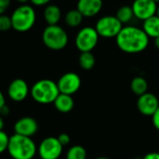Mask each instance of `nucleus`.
I'll use <instances>...</instances> for the list:
<instances>
[{
	"label": "nucleus",
	"instance_id": "1",
	"mask_svg": "<svg viewBox=\"0 0 159 159\" xmlns=\"http://www.w3.org/2000/svg\"><path fill=\"white\" fill-rule=\"evenodd\" d=\"M150 38L142 28L134 25L124 26L115 38L117 47L125 53H139L149 45Z\"/></svg>",
	"mask_w": 159,
	"mask_h": 159
},
{
	"label": "nucleus",
	"instance_id": "2",
	"mask_svg": "<svg viewBox=\"0 0 159 159\" xmlns=\"http://www.w3.org/2000/svg\"><path fill=\"white\" fill-rule=\"evenodd\" d=\"M8 152L12 159H33L38 147L32 138L14 134L10 138Z\"/></svg>",
	"mask_w": 159,
	"mask_h": 159
},
{
	"label": "nucleus",
	"instance_id": "3",
	"mask_svg": "<svg viewBox=\"0 0 159 159\" xmlns=\"http://www.w3.org/2000/svg\"><path fill=\"white\" fill-rule=\"evenodd\" d=\"M60 92L57 83L49 79H43L33 84L30 89L32 98L39 104H51L55 101Z\"/></svg>",
	"mask_w": 159,
	"mask_h": 159
},
{
	"label": "nucleus",
	"instance_id": "4",
	"mask_svg": "<svg viewBox=\"0 0 159 159\" xmlns=\"http://www.w3.org/2000/svg\"><path fill=\"white\" fill-rule=\"evenodd\" d=\"M12 28L17 32H27L34 26L37 19L36 11L29 5H22L18 7L11 14Z\"/></svg>",
	"mask_w": 159,
	"mask_h": 159
},
{
	"label": "nucleus",
	"instance_id": "5",
	"mask_svg": "<svg viewBox=\"0 0 159 159\" xmlns=\"http://www.w3.org/2000/svg\"><path fill=\"white\" fill-rule=\"evenodd\" d=\"M44 45L52 51H61L68 43V35L60 25H47L42 32Z\"/></svg>",
	"mask_w": 159,
	"mask_h": 159
},
{
	"label": "nucleus",
	"instance_id": "6",
	"mask_svg": "<svg viewBox=\"0 0 159 159\" xmlns=\"http://www.w3.org/2000/svg\"><path fill=\"white\" fill-rule=\"evenodd\" d=\"M99 35L95 27L84 26L80 29L75 38V45L81 52H92L98 45Z\"/></svg>",
	"mask_w": 159,
	"mask_h": 159
},
{
	"label": "nucleus",
	"instance_id": "7",
	"mask_svg": "<svg viewBox=\"0 0 159 159\" xmlns=\"http://www.w3.org/2000/svg\"><path fill=\"white\" fill-rule=\"evenodd\" d=\"M123 27V24L116 18V16L112 15H106L99 18L95 26L99 37L105 39L116 38Z\"/></svg>",
	"mask_w": 159,
	"mask_h": 159
},
{
	"label": "nucleus",
	"instance_id": "8",
	"mask_svg": "<svg viewBox=\"0 0 159 159\" xmlns=\"http://www.w3.org/2000/svg\"><path fill=\"white\" fill-rule=\"evenodd\" d=\"M63 145L55 137H47L41 140L38 147L40 159H58L63 152Z\"/></svg>",
	"mask_w": 159,
	"mask_h": 159
},
{
	"label": "nucleus",
	"instance_id": "9",
	"mask_svg": "<svg viewBox=\"0 0 159 159\" xmlns=\"http://www.w3.org/2000/svg\"><path fill=\"white\" fill-rule=\"evenodd\" d=\"M82 85V80L77 73L75 72H66L62 75L58 82L57 86L60 94L72 96L77 93Z\"/></svg>",
	"mask_w": 159,
	"mask_h": 159
},
{
	"label": "nucleus",
	"instance_id": "10",
	"mask_svg": "<svg viewBox=\"0 0 159 159\" xmlns=\"http://www.w3.org/2000/svg\"><path fill=\"white\" fill-rule=\"evenodd\" d=\"M157 4L152 0H134L132 10L134 16L141 21H145L154 15L157 11Z\"/></svg>",
	"mask_w": 159,
	"mask_h": 159
},
{
	"label": "nucleus",
	"instance_id": "11",
	"mask_svg": "<svg viewBox=\"0 0 159 159\" xmlns=\"http://www.w3.org/2000/svg\"><path fill=\"white\" fill-rule=\"evenodd\" d=\"M137 108L142 115L152 117L159 108V100L155 95L147 92L146 94L139 97L137 100Z\"/></svg>",
	"mask_w": 159,
	"mask_h": 159
},
{
	"label": "nucleus",
	"instance_id": "12",
	"mask_svg": "<svg viewBox=\"0 0 159 159\" xmlns=\"http://www.w3.org/2000/svg\"><path fill=\"white\" fill-rule=\"evenodd\" d=\"M30 94V89L27 83L23 79H16L12 81L8 87L9 98L15 102L24 101Z\"/></svg>",
	"mask_w": 159,
	"mask_h": 159
},
{
	"label": "nucleus",
	"instance_id": "13",
	"mask_svg": "<svg viewBox=\"0 0 159 159\" xmlns=\"http://www.w3.org/2000/svg\"><path fill=\"white\" fill-rule=\"evenodd\" d=\"M39 130L38 122L32 117H23L16 121L14 125L15 134L25 136V137H33Z\"/></svg>",
	"mask_w": 159,
	"mask_h": 159
},
{
	"label": "nucleus",
	"instance_id": "14",
	"mask_svg": "<svg viewBox=\"0 0 159 159\" xmlns=\"http://www.w3.org/2000/svg\"><path fill=\"white\" fill-rule=\"evenodd\" d=\"M103 0H78L77 10L84 17L92 18L97 16L102 10Z\"/></svg>",
	"mask_w": 159,
	"mask_h": 159
},
{
	"label": "nucleus",
	"instance_id": "15",
	"mask_svg": "<svg viewBox=\"0 0 159 159\" xmlns=\"http://www.w3.org/2000/svg\"><path fill=\"white\" fill-rule=\"evenodd\" d=\"M43 17L48 25H56L62 18V11L57 5H48L44 10Z\"/></svg>",
	"mask_w": 159,
	"mask_h": 159
},
{
	"label": "nucleus",
	"instance_id": "16",
	"mask_svg": "<svg viewBox=\"0 0 159 159\" xmlns=\"http://www.w3.org/2000/svg\"><path fill=\"white\" fill-rule=\"evenodd\" d=\"M74 104L75 103L72 96L65 94H59V96L53 102L55 109L62 113H68L69 111H71L74 108Z\"/></svg>",
	"mask_w": 159,
	"mask_h": 159
},
{
	"label": "nucleus",
	"instance_id": "17",
	"mask_svg": "<svg viewBox=\"0 0 159 159\" xmlns=\"http://www.w3.org/2000/svg\"><path fill=\"white\" fill-rule=\"evenodd\" d=\"M142 29L149 38L156 39L159 37V17L154 15L143 22Z\"/></svg>",
	"mask_w": 159,
	"mask_h": 159
},
{
	"label": "nucleus",
	"instance_id": "18",
	"mask_svg": "<svg viewBox=\"0 0 159 159\" xmlns=\"http://www.w3.org/2000/svg\"><path fill=\"white\" fill-rule=\"evenodd\" d=\"M130 89L133 94L138 97H140L147 93L148 91V83L143 77L138 76L132 79L130 83Z\"/></svg>",
	"mask_w": 159,
	"mask_h": 159
},
{
	"label": "nucleus",
	"instance_id": "19",
	"mask_svg": "<svg viewBox=\"0 0 159 159\" xmlns=\"http://www.w3.org/2000/svg\"><path fill=\"white\" fill-rule=\"evenodd\" d=\"M83 14L80 12L77 9L68 11L65 15V23L69 27H78L82 25L84 20Z\"/></svg>",
	"mask_w": 159,
	"mask_h": 159
},
{
	"label": "nucleus",
	"instance_id": "20",
	"mask_svg": "<svg viewBox=\"0 0 159 159\" xmlns=\"http://www.w3.org/2000/svg\"><path fill=\"white\" fill-rule=\"evenodd\" d=\"M79 65L84 70H91L96 65V58L92 52H81L79 57Z\"/></svg>",
	"mask_w": 159,
	"mask_h": 159
},
{
	"label": "nucleus",
	"instance_id": "21",
	"mask_svg": "<svg viewBox=\"0 0 159 159\" xmlns=\"http://www.w3.org/2000/svg\"><path fill=\"white\" fill-rule=\"evenodd\" d=\"M116 18L123 24H128L131 22V20L135 17L134 13H133V10L132 7L130 6H122L118 9L117 12H116Z\"/></svg>",
	"mask_w": 159,
	"mask_h": 159
},
{
	"label": "nucleus",
	"instance_id": "22",
	"mask_svg": "<svg viewBox=\"0 0 159 159\" xmlns=\"http://www.w3.org/2000/svg\"><path fill=\"white\" fill-rule=\"evenodd\" d=\"M87 152L85 148L82 145H73L71 146L67 152L66 158V159H86Z\"/></svg>",
	"mask_w": 159,
	"mask_h": 159
},
{
	"label": "nucleus",
	"instance_id": "23",
	"mask_svg": "<svg viewBox=\"0 0 159 159\" xmlns=\"http://www.w3.org/2000/svg\"><path fill=\"white\" fill-rule=\"evenodd\" d=\"M12 28L11 18L8 15H0V32H6Z\"/></svg>",
	"mask_w": 159,
	"mask_h": 159
},
{
	"label": "nucleus",
	"instance_id": "24",
	"mask_svg": "<svg viewBox=\"0 0 159 159\" xmlns=\"http://www.w3.org/2000/svg\"><path fill=\"white\" fill-rule=\"evenodd\" d=\"M10 138L11 137H9V135L4 130L0 131V154L3 153L5 151H8Z\"/></svg>",
	"mask_w": 159,
	"mask_h": 159
},
{
	"label": "nucleus",
	"instance_id": "25",
	"mask_svg": "<svg viewBox=\"0 0 159 159\" xmlns=\"http://www.w3.org/2000/svg\"><path fill=\"white\" fill-rule=\"evenodd\" d=\"M59 142L63 145V146H66L70 143V137L68 134L66 133H61L58 137H57Z\"/></svg>",
	"mask_w": 159,
	"mask_h": 159
},
{
	"label": "nucleus",
	"instance_id": "26",
	"mask_svg": "<svg viewBox=\"0 0 159 159\" xmlns=\"http://www.w3.org/2000/svg\"><path fill=\"white\" fill-rule=\"evenodd\" d=\"M11 5V0H0V15H3Z\"/></svg>",
	"mask_w": 159,
	"mask_h": 159
},
{
	"label": "nucleus",
	"instance_id": "27",
	"mask_svg": "<svg viewBox=\"0 0 159 159\" xmlns=\"http://www.w3.org/2000/svg\"><path fill=\"white\" fill-rule=\"evenodd\" d=\"M152 121L154 128L159 131V108L156 110V111L152 116Z\"/></svg>",
	"mask_w": 159,
	"mask_h": 159
},
{
	"label": "nucleus",
	"instance_id": "28",
	"mask_svg": "<svg viewBox=\"0 0 159 159\" xmlns=\"http://www.w3.org/2000/svg\"><path fill=\"white\" fill-rule=\"evenodd\" d=\"M29 1H30L34 6L41 7V6L48 5V4L51 2V0H29Z\"/></svg>",
	"mask_w": 159,
	"mask_h": 159
},
{
	"label": "nucleus",
	"instance_id": "29",
	"mask_svg": "<svg viewBox=\"0 0 159 159\" xmlns=\"http://www.w3.org/2000/svg\"><path fill=\"white\" fill-rule=\"evenodd\" d=\"M143 159H159V152H151L143 156Z\"/></svg>",
	"mask_w": 159,
	"mask_h": 159
},
{
	"label": "nucleus",
	"instance_id": "30",
	"mask_svg": "<svg viewBox=\"0 0 159 159\" xmlns=\"http://www.w3.org/2000/svg\"><path fill=\"white\" fill-rule=\"evenodd\" d=\"M5 105H6V99H5V97H4L2 91L0 90V110H1Z\"/></svg>",
	"mask_w": 159,
	"mask_h": 159
},
{
	"label": "nucleus",
	"instance_id": "31",
	"mask_svg": "<svg viewBox=\"0 0 159 159\" xmlns=\"http://www.w3.org/2000/svg\"><path fill=\"white\" fill-rule=\"evenodd\" d=\"M10 113V108L5 105L1 110H0V114H2V115H8Z\"/></svg>",
	"mask_w": 159,
	"mask_h": 159
},
{
	"label": "nucleus",
	"instance_id": "32",
	"mask_svg": "<svg viewBox=\"0 0 159 159\" xmlns=\"http://www.w3.org/2000/svg\"><path fill=\"white\" fill-rule=\"evenodd\" d=\"M4 125H5L4 120H3V118H2L1 114H0V131L3 130V128H4Z\"/></svg>",
	"mask_w": 159,
	"mask_h": 159
},
{
	"label": "nucleus",
	"instance_id": "33",
	"mask_svg": "<svg viewBox=\"0 0 159 159\" xmlns=\"http://www.w3.org/2000/svg\"><path fill=\"white\" fill-rule=\"evenodd\" d=\"M153 44H154L155 48H156L157 50H159V37H158V38H156V39H154V40H153Z\"/></svg>",
	"mask_w": 159,
	"mask_h": 159
},
{
	"label": "nucleus",
	"instance_id": "34",
	"mask_svg": "<svg viewBox=\"0 0 159 159\" xmlns=\"http://www.w3.org/2000/svg\"><path fill=\"white\" fill-rule=\"evenodd\" d=\"M16 1L19 2V3H23L24 4V3H26L27 1H29V0H16Z\"/></svg>",
	"mask_w": 159,
	"mask_h": 159
},
{
	"label": "nucleus",
	"instance_id": "35",
	"mask_svg": "<svg viewBox=\"0 0 159 159\" xmlns=\"http://www.w3.org/2000/svg\"><path fill=\"white\" fill-rule=\"evenodd\" d=\"M96 159H111V158L106 157V156H100V157H98V158H96Z\"/></svg>",
	"mask_w": 159,
	"mask_h": 159
},
{
	"label": "nucleus",
	"instance_id": "36",
	"mask_svg": "<svg viewBox=\"0 0 159 159\" xmlns=\"http://www.w3.org/2000/svg\"><path fill=\"white\" fill-rule=\"evenodd\" d=\"M156 16H158V17H159V4H158V6H157V11H156Z\"/></svg>",
	"mask_w": 159,
	"mask_h": 159
},
{
	"label": "nucleus",
	"instance_id": "37",
	"mask_svg": "<svg viewBox=\"0 0 159 159\" xmlns=\"http://www.w3.org/2000/svg\"><path fill=\"white\" fill-rule=\"evenodd\" d=\"M152 1H154L156 4H159V0H152Z\"/></svg>",
	"mask_w": 159,
	"mask_h": 159
},
{
	"label": "nucleus",
	"instance_id": "38",
	"mask_svg": "<svg viewBox=\"0 0 159 159\" xmlns=\"http://www.w3.org/2000/svg\"><path fill=\"white\" fill-rule=\"evenodd\" d=\"M133 159H143V157H135Z\"/></svg>",
	"mask_w": 159,
	"mask_h": 159
},
{
	"label": "nucleus",
	"instance_id": "39",
	"mask_svg": "<svg viewBox=\"0 0 159 159\" xmlns=\"http://www.w3.org/2000/svg\"><path fill=\"white\" fill-rule=\"evenodd\" d=\"M133 1H134V0H133Z\"/></svg>",
	"mask_w": 159,
	"mask_h": 159
}]
</instances>
